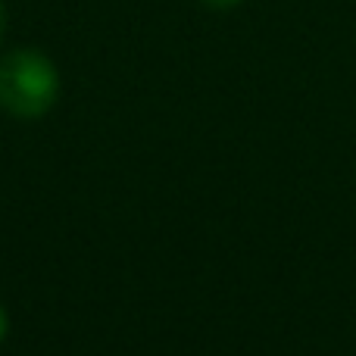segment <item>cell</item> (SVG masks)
Instances as JSON below:
<instances>
[{
	"instance_id": "obj_2",
	"label": "cell",
	"mask_w": 356,
	"mask_h": 356,
	"mask_svg": "<svg viewBox=\"0 0 356 356\" xmlns=\"http://www.w3.org/2000/svg\"><path fill=\"white\" fill-rule=\"evenodd\" d=\"M203 6H209V10H219V13H225V10H234V6H241L244 0H200Z\"/></svg>"
},
{
	"instance_id": "obj_4",
	"label": "cell",
	"mask_w": 356,
	"mask_h": 356,
	"mask_svg": "<svg viewBox=\"0 0 356 356\" xmlns=\"http://www.w3.org/2000/svg\"><path fill=\"white\" fill-rule=\"evenodd\" d=\"M6 22H10V13H6V3L0 0V41H3V35H6Z\"/></svg>"
},
{
	"instance_id": "obj_1",
	"label": "cell",
	"mask_w": 356,
	"mask_h": 356,
	"mask_svg": "<svg viewBox=\"0 0 356 356\" xmlns=\"http://www.w3.org/2000/svg\"><path fill=\"white\" fill-rule=\"evenodd\" d=\"M60 100V69L38 47H19L0 60V110L13 119H41Z\"/></svg>"
},
{
	"instance_id": "obj_3",
	"label": "cell",
	"mask_w": 356,
	"mask_h": 356,
	"mask_svg": "<svg viewBox=\"0 0 356 356\" xmlns=\"http://www.w3.org/2000/svg\"><path fill=\"white\" fill-rule=\"evenodd\" d=\"M6 334H10V316H6L3 303H0V344L6 341Z\"/></svg>"
}]
</instances>
